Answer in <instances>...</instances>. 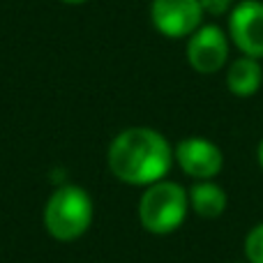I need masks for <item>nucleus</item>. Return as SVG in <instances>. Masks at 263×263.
I'll return each instance as SVG.
<instances>
[{
    "instance_id": "nucleus-1",
    "label": "nucleus",
    "mask_w": 263,
    "mask_h": 263,
    "mask_svg": "<svg viewBox=\"0 0 263 263\" xmlns=\"http://www.w3.org/2000/svg\"><path fill=\"white\" fill-rule=\"evenodd\" d=\"M109 168L118 180L148 187L166 178L173 166V148L162 132L153 127H127L109 145Z\"/></svg>"
},
{
    "instance_id": "nucleus-2",
    "label": "nucleus",
    "mask_w": 263,
    "mask_h": 263,
    "mask_svg": "<svg viewBox=\"0 0 263 263\" xmlns=\"http://www.w3.org/2000/svg\"><path fill=\"white\" fill-rule=\"evenodd\" d=\"M190 213V196L182 185L173 180L153 182L139 199V222L155 236H166L182 227Z\"/></svg>"
},
{
    "instance_id": "nucleus-3",
    "label": "nucleus",
    "mask_w": 263,
    "mask_h": 263,
    "mask_svg": "<svg viewBox=\"0 0 263 263\" xmlns=\"http://www.w3.org/2000/svg\"><path fill=\"white\" fill-rule=\"evenodd\" d=\"M92 224V201L79 185H63L49 196L44 208V227L51 238L72 242Z\"/></svg>"
},
{
    "instance_id": "nucleus-4",
    "label": "nucleus",
    "mask_w": 263,
    "mask_h": 263,
    "mask_svg": "<svg viewBox=\"0 0 263 263\" xmlns=\"http://www.w3.org/2000/svg\"><path fill=\"white\" fill-rule=\"evenodd\" d=\"M229 49L231 40L224 28L217 23H203L196 32L187 37V63L199 74H217L229 65Z\"/></svg>"
},
{
    "instance_id": "nucleus-5",
    "label": "nucleus",
    "mask_w": 263,
    "mask_h": 263,
    "mask_svg": "<svg viewBox=\"0 0 263 263\" xmlns=\"http://www.w3.org/2000/svg\"><path fill=\"white\" fill-rule=\"evenodd\" d=\"M203 7L201 0H153L150 3V21L168 40L190 37L203 26Z\"/></svg>"
},
{
    "instance_id": "nucleus-6",
    "label": "nucleus",
    "mask_w": 263,
    "mask_h": 263,
    "mask_svg": "<svg viewBox=\"0 0 263 263\" xmlns=\"http://www.w3.org/2000/svg\"><path fill=\"white\" fill-rule=\"evenodd\" d=\"M173 159L182 173L194 180H215L224 168V153L215 141L203 136H187L173 148Z\"/></svg>"
},
{
    "instance_id": "nucleus-7",
    "label": "nucleus",
    "mask_w": 263,
    "mask_h": 263,
    "mask_svg": "<svg viewBox=\"0 0 263 263\" xmlns=\"http://www.w3.org/2000/svg\"><path fill=\"white\" fill-rule=\"evenodd\" d=\"M229 40L240 55L263 60V0H240L229 14Z\"/></svg>"
},
{
    "instance_id": "nucleus-8",
    "label": "nucleus",
    "mask_w": 263,
    "mask_h": 263,
    "mask_svg": "<svg viewBox=\"0 0 263 263\" xmlns=\"http://www.w3.org/2000/svg\"><path fill=\"white\" fill-rule=\"evenodd\" d=\"M263 86V65L259 58H250V55H240V58L231 60L227 67V88L231 95L247 100L254 97Z\"/></svg>"
},
{
    "instance_id": "nucleus-9",
    "label": "nucleus",
    "mask_w": 263,
    "mask_h": 263,
    "mask_svg": "<svg viewBox=\"0 0 263 263\" xmlns=\"http://www.w3.org/2000/svg\"><path fill=\"white\" fill-rule=\"evenodd\" d=\"M190 210H194L201 219H217L227 213L229 196L215 180H196L187 190Z\"/></svg>"
},
{
    "instance_id": "nucleus-10",
    "label": "nucleus",
    "mask_w": 263,
    "mask_h": 263,
    "mask_svg": "<svg viewBox=\"0 0 263 263\" xmlns=\"http://www.w3.org/2000/svg\"><path fill=\"white\" fill-rule=\"evenodd\" d=\"M242 252H245L247 263H263V222L254 224L247 231L245 242H242Z\"/></svg>"
},
{
    "instance_id": "nucleus-11",
    "label": "nucleus",
    "mask_w": 263,
    "mask_h": 263,
    "mask_svg": "<svg viewBox=\"0 0 263 263\" xmlns=\"http://www.w3.org/2000/svg\"><path fill=\"white\" fill-rule=\"evenodd\" d=\"M201 7H203V14L219 18L231 14V9L236 7V0H201Z\"/></svg>"
},
{
    "instance_id": "nucleus-12",
    "label": "nucleus",
    "mask_w": 263,
    "mask_h": 263,
    "mask_svg": "<svg viewBox=\"0 0 263 263\" xmlns=\"http://www.w3.org/2000/svg\"><path fill=\"white\" fill-rule=\"evenodd\" d=\"M256 159H259V166L263 168V139L259 141V145H256Z\"/></svg>"
},
{
    "instance_id": "nucleus-13",
    "label": "nucleus",
    "mask_w": 263,
    "mask_h": 263,
    "mask_svg": "<svg viewBox=\"0 0 263 263\" xmlns=\"http://www.w3.org/2000/svg\"><path fill=\"white\" fill-rule=\"evenodd\" d=\"M67 5H83V3H90V0H63Z\"/></svg>"
}]
</instances>
